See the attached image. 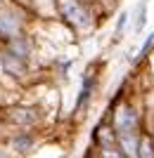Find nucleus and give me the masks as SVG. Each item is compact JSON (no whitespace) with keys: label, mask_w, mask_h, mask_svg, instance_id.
Returning a JSON list of instances; mask_svg holds the SVG:
<instances>
[{"label":"nucleus","mask_w":154,"mask_h":158,"mask_svg":"<svg viewBox=\"0 0 154 158\" xmlns=\"http://www.w3.org/2000/svg\"><path fill=\"white\" fill-rule=\"evenodd\" d=\"M0 158H12V153H10V149L5 146V142L0 139Z\"/></svg>","instance_id":"nucleus-14"},{"label":"nucleus","mask_w":154,"mask_h":158,"mask_svg":"<svg viewBox=\"0 0 154 158\" xmlns=\"http://www.w3.org/2000/svg\"><path fill=\"white\" fill-rule=\"evenodd\" d=\"M128 24H130V10H121L114 19V28H112V40H121L128 33Z\"/></svg>","instance_id":"nucleus-9"},{"label":"nucleus","mask_w":154,"mask_h":158,"mask_svg":"<svg viewBox=\"0 0 154 158\" xmlns=\"http://www.w3.org/2000/svg\"><path fill=\"white\" fill-rule=\"evenodd\" d=\"M38 19H55V0H33Z\"/></svg>","instance_id":"nucleus-11"},{"label":"nucleus","mask_w":154,"mask_h":158,"mask_svg":"<svg viewBox=\"0 0 154 158\" xmlns=\"http://www.w3.org/2000/svg\"><path fill=\"white\" fill-rule=\"evenodd\" d=\"M0 123L7 130H40L45 123V111L40 104L12 99L0 109Z\"/></svg>","instance_id":"nucleus-1"},{"label":"nucleus","mask_w":154,"mask_h":158,"mask_svg":"<svg viewBox=\"0 0 154 158\" xmlns=\"http://www.w3.org/2000/svg\"><path fill=\"white\" fill-rule=\"evenodd\" d=\"M0 83H2V85H7V80H5V69H2V52H0ZM10 87V85H7ZM10 90H12V87H10Z\"/></svg>","instance_id":"nucleus-15"},{"label":"nucleus","mask_w":154,"mask_h":158,"mask_svg":"<svg viewBox=\"0 0 154 158\" xmlns=\"http://www.w3.org/2000/svg\"><path fill=\"white\" fill-rule=\"evenodd\" d=\"M138 158H154V135L142 130L140 144H138Z\"/></svg>","instance_id":"nucleus-10"},{"label":"nucleus","mask_w":154,"mask_h":158,"mask_svg":"<svg viewBox=\"0 0 154 158\" xmlns=\"http://www.w3.org/2000/svg\"><path fill=\"white\" fill-rule=\"evenodd\" d=\"M109 2H112V5H116V2H119V0H109Z\"/></svg>","instance_id":"nucleus-18"},{"label":"nucleus","mask_w":154,"mask_h":158,"mask_svg":"<svg viewBox=\"0 0 154 158\" xmlns=\"http://www.w3.org/2000/svg\"><path fill=\"white\" fill-rule=\"evenodd\" d=\"M152 52H154V31L147 33V35H145V40H142V43L135 47V50H133V47L128 50L126 61H128L130 66H140L142 61H147L149 57H152Z\"/></svg>","instance_id":"nucleus-7"},{"label":"nucleus","mask_w":154,"mask_h":158,"mask_svg":"<svg viewBox=\"0 0 154 158\" xmlns=\"http://www.w3.org/2000/svg\"><path fill=\"white\" fill-rule=\"evenodd\" d=\"M97 90H100V66L88 64L78 78V87H76V97H74V116L76 118H83L90 111V106H93L95 97H97Z\"/></svg>","instance_id":"nucleus-2"},{"label":"nucleus","mask_w":154,"mask_h":158,"mask_svg":"<svg viewBox=\"0 0 154 158\" xmlns=\"http://www.w3.org/2000/svg\"><path fill=\"white\" fill-rule=\"evenodd\" d=\"M7 5H14V7H19V10H24V12H29L31 17H36V2L33 0H7Z\"/></svg>","instance_id":"nucleus-12"},{"label":"nucleus","mask_w":154,"mask_h":158,"mask_svg":"<svg viewBox=\"0 0 154 158\" xmlns=\"http://www.w3.org/2000/svg\"><path fill=\"white\" fill-rule=\"evenodd\" d=\"M2 142L10 149L12 158H29L40 149L38 130H7Z\"/></svg>","instance_id":"nucleus-4"},{"label":"nucleus","mask_w":154,"mask_h":158,"mask_svg":"<svg viewBox=\"0 0 154 158\" xmlns=\"http://www.w3.org/2000/svg\"><path fill=\"white\" fill-rule=\"evenodd\" d=\"M12 99H14L12 90H10V87H7V85H2V83H0V109H2V106H5V104H10Z\"/></svg>","instance_id":"nucleus-13"},{"label":"nucleus","mask_w":154,"mask_h":158,"mask_svg":"<svg viewBox=\"0 0 154 158\" xmlns=\"http://www.w3.org/2000/svg\"><path fill=\"white\" fill-rule=\"evenodd\" d=\"M7 5V0H0V7H5Z\"/></svg>","instance_id":"nucleus-17"},{"label":"nucleus","mask_w":154,"mask_h":158,"mask_svg":"<svg viewBox=\"0 0 154 158\" xmlns=\"http://www.w3.org/2000/svg\"><path fill=\"white\" fill-rule=\"evenodd\" d=\"M0 50L5 54H10V57H14V59L26 61V64L36 66V61H38V40H36V35H33V28L10 38L7 43L0 45Z\"/></svg>","instance_id":"nucleus-5"},{"label":"nucleus","mask_w":154,"mask_h":158,"mask_svg":"<svg viewBox=\"0 0 154 158\" xmlns=\"http://www.w3.org/2000/svg\"><path fill=\"white\" fill-rule=\"evenodd\" d=\"M74 69V57H67V54H57L52 59V73L57 76L59 80H67L69 73Z\"/></svg>","instance_id":"nucleus-8"},{"label":"nucleus","mask_w":154,"mask_h":158,"mask_svg":"<svg viewBox=\"0 0 154 158\" xmlns=\"http://www.w3.org/2000/svg\"><path fill=\"white\" fill-rule=\"evenodd\" d=\"M5 132H7V127H5V125H2V123H0V139L5 137Z\"/></svg>","instance_id":"nucleus-16"},{"label":"nucleus","mask_w":154,"mask_h":158,"mask_svg":"<svg viewBox=\"0 0 154 158\" xmlns=\"http://www.w3.org/2000/svg\"><path fill=\"white\" fill-rule=\"evenodd\" d=\"M36 21H38L36 17H31L29 12H24L14 5L0 7V45L24 31H31Z\"/></svg>","instance_id":"nucleus-3"},{"label":"nucleus","mask_w":154,"mask_h":158,"mask_svg":"<svg viewBox=\"0 0 154 158\" xmlns=\"http://www.w3.org/2000/svg\"><path fill=\"white\" fill-rule=\"evenodd\" d=\"M149 21V0H138L135 7L130 10V24H128V33L138 38L145 28H147Z\"/></svg>","instance_id":"nucleus-6"}]
</instances>
